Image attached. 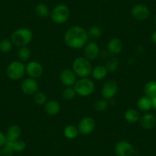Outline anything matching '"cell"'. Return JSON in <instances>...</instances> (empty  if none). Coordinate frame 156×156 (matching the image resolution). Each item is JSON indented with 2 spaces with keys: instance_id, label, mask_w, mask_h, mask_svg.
I'll list each match as a JSON object with an SVG mask.
<instances>
[{
  "instance_id": "obj_23",
  "label": "cell",
  "mask_w": 156,
  "mask_h": 156,
  "mask_svg": "<svg viewBox=\"0 0 156 156\" xmlns=\"http://www.w3.org/2000/svg\"><path fill=\"white\" fill-rule=\"evenodd\" d=\"M63 133H64V137L67 138V139L72 140V139H74L77 137L78 134H79V131H78L77 127L75 126L68 125L64 129Z\"/></svg>"
},
{
  "instance_id": "obj_3",
  "label": "cell",
  "mask_w": 156,
  "mask_h": 156,
  "mask_svg": "<svg viewBox=\"0 0 156 156\" xmlns=\"http://www.w3.org/2000/svg\"><path fill=\"white\" fill-rule=\"evenodd\" d=\"M72 70L76 76L80 78L88 77L92 73V64L85 57H78L72 63Z\"/></svg>"
},
{
  "instance_id": "obj_34",
  "label": "cell",
  "mask_w": 156,
  "mask_h": 156,
  "mask_svg": "<svg viewBox=\"0 0 156 156\" xmlns=\"http://www.w3.org/2000/svg\"><path fill=\"white\" fill-rule=\"evenodd\" d=\"M6 142L7 139L6 136H5V134L2 133V132H0V148H2L6 144Z\"/></svg>"
},
{
  "instance_id": "obj_32",
  "label": "cell",
  "mask_w": 156,
  "mask_h": 156,
  "mask_svg": "<svg viewBox=\"0 0 156 156\" xmlns=\"http://www.w3.org/2000/svg\"><path fill=\"white\" fill-rule=\"evenodd\" d=\"M108 106H109V100H106L103 98L98 100L94 104V109L98 112H103V111L106 110Z\"/></svg>"
},
{
  "instance_id": "obj_8",
  "label": "cell",
  "mask_w": 156,
  "mask_h": 156,
  "mask_svg": "<svg viewBox=\"0 0 156 156\" xmlns=\"http://www.w3.org/2000/svg\"><path fill=\"white\" fill-rule=\"evenodd\" d=\"M119 87L118 83L115 80H108L103 84L101 90V96L106 100H111L115 97L118 93Z\"/></svg>"
},
{
  "instance_id": "obj_12",
  "label": "cell",
  "mask_w": 156,
  "mask_h": 156,
  "mask_svg": "<svg viewBox=\"0 0 156 156\" xmlns=\"http://www.w3.org/2000/svg\"><path fill=\"white\" fill-rule=\"evenodd\" d=\"M84 57L90 61H95L100 55V47L95 41H88L83 48Z\"/></svg>"
},
{
  "instance_id": "obj_37",
  "label": "cell",
  "mask_w": 156,
  "mask_h": 156,
  "mask_svg": "<svg viewBox=\"0 0 156 156\" xmlns=\"http://www.w3.org/2000/svg\"><path fill=\"white\" fill-rule=\"evenodd\" d=\"M154 25H155V26H156V15H155V16H154Z\"/></svg>"
},
{
  "instance_id": "obj_24",
  "label": "cell",
  "mask_w": 156,
  "mask_h": 156,
  "mask_svg": "<svg viewBox=\"0 0 156 156\" xmlns=\"http://www.w3.org/2000/svg\"><path fill=\"white\" fill-rule=\"evenodd\" d=\"M15 152H22L26 148V142L22 139H18L14 142H7L6 144Z\"/></svg>"
},
{
  "instance_id": "obj_7",
  "label": "cell",
  "mask_w": 156,
  "mask_h": 156,
  "mask_svg": "<svg viewBox=\"0 0 156 156\" xmlns=\"http://www.w3.org/2000/svg\"><path fill=\"white\" fill-rule=\"evenodd\" d=\"M76 127L80 134L83 136H88L95 130L96 122L92 117L85 116L80 119Z\"/></svg>"
},
{
  "instance_id": "obj_15",
  "label": "cell",
  "mask_w": 156,
  "mask_h": 156,
  "mask_svg": "<svg viewBox=\"0 0 156 156\" xmlns=\"http://www.w3.org/2000/svg\"><path fill=\"white\" fill-rule=\"evenodd\" d=\"M139 122L144 129H152L156 126V117L152 113L146 112L141 115Z\"/></svg>"
},
{
  "instance_id": "obj_35",
  "label": "cell",
  "mask_w": 156,
  "mask_h": 156,
  "mask_svg": "<svg viewBox=\"0 0 156 156\" xmlns=\"http://www.w3.org/2000/svg\"><path fill=\"white\" fill-rule=\"evenodd\" d=\"M151 40L152 41V43L156 44V30L154 31H153L152 34L151 35Z\"/></svg>"
},
{
  "instance_id": "obj_20",
  "label": "cell",
  "mask_w": 156,
  "mask_h": 156,
  "mask_svg": "<svg viewBox=\"0 0 156 156\" xmlns=\"http://www.w3.org/2000/svg\"><path fill=\"white\" fill-rule=\"evenodd\" d=\"M107 74L108 71L106 70V67L101 65V64L96 66L94 68H93L92 73H91L93 78L97 80H103V79H105L107 76Z\"/></svg>"
},
{
  "instance_id": "obj_13",
  "label": "cell",
  "mask_w": 156,
  "mask_h": 156,
  "mask_svg": "<svg viewBox=\"0 0 156 156\" xmlns=\"http://www.w3.org/2000/svg\"><path fill=\"white\" fill-rule=\"evenodd\" d=\"M60 80L65 87H73L76 81V75L72 69H63L60 73Z\"/></svg>"
},
{
  "instance_id": "obj_25",
  "label": "cell",
  "mask_w": 156,
  "mask_h": 156,
  "mask_svg": "<svg viewBox=\"0 0 156 156\" xmlns=\"http://www.w3.org/2000/svg\"><path fill=\"white\" fill-rule=\"evenodd\" d=\"M18 58H19V61H22V62H25V61H28L30 59L31 55V50L29 49V48H28L27 46H23V47H20L18 50Z\"/></svg>"
},
{
  "instance_id": "obj_38",
  "label": "cell",
  "mask_w": 156,
  "mask_h": 156,
  "mask_svg": "<svg viewBox=\"0 0 156 156\" xmlns=\"http://www.w3.org/2000/svg\"><path fill=\"white\" fill-rule=\"evenodd\" d=\"M0 1H1V0H0Z\"/></svg>"
},
{
  "instance_id": "obj_14",
  "label": "cell",
  "mask_w": 156,
  "mask_h": 156,
  "mask_svg": "<svg viewBox=\"0 0 156 156\" xmlns=\"http://www.w3.org/2000/svg\"><path fill=\"white\" fill-rule=\"evenodd\" d=\"M38 83L33 78L28 77L23 80L21 83V90L26 95L33 96L38 91Z\"/></svg>"
},
{
  "instance_id": "obj_29",
  "label": "cell",
  "mask_w": 156,
  "mask_h": 156,
  "mask_svg": "<svg viewBox=\"0 0 156 156\" xmlns=\"http://www.w3.org/2000/svg\"><path fill=\"white\" fill-rule=\"evenodd\" d=\"M33 101L37 106H43L48 101V97L44 93L37 91L36 94L33 95Z\"/></svg>"
},
{
  "instance_id": "obj_18",
  "label": "cell",
  "mask_w": 156,
  "mask_h": 156,
  "mask_svg": "<svg viewBox=\"0 0 156 156\" xmlns=\"http://www.w3.org/2000/svg\"><path fill=\"white\" fill-rule=\"evenodd\" d=\"M44 111L48 115L51 116L58 115L61 111V104L55 100H51L47 101L44 104Z\"/></svg>"
},
{
  "instance_id": "obj_16",
  "label": "cell",
  "mask_w": 156,
  "mask_h": 156,
  "mask_svg": "<svg viewBox=\"0 0 156 156\" xmlns=\"http://www.w3.org/2000/svg\"><path fill=\"white\" fill-rule=\"evenodd\" d=\"M123 44L121 39L118 37H112L108 41L107 43V50L109 53L112 55H119L122 52Z\"/></svg>"
},
{
  "instance_id": "obj_31",
  "label": "cell",
  "mask_w": 156,
  "mask_h": 156,
  "mask_svg": "<svg viewBox=\"0 0 156 156\" xmlns=\"http://www.w3.org/2000/svg\"><path fill=\"white\" fill-rule=\"evenodd\" d=\"M76 96V93L73 87H65L62 91V97L64 100H70L75 98Z\"/></svg>"
},
{
  "instance_id": "obj_9",
  "label": "cell",
  "mask_w": 156,
  "mask_h": 156,
  "mask_svg": "<svg viewBox=\"0 0 156 156\" xmlns=\"http://www.w3.org/2000/svg\"><path fill=\"white\" fill-rule=\"evenodd\" d=\"M151 12L149 8L144 4H137L135 5L131 9V16L136 20L142 22L149 18Z\"/></svg>"
},
{
  "instance_id": "obj_6",
  "label": "cell",
  "mask_w": 156,
  "mask_h": 156,
  "mask_svg": "<svg viewBox=\"0 0 156 156\" xmlns=\"http://www.w3.org/2000/svg\"><path fill=\"white\" fill-rule=\"evenodd\" d=\"M25 73V65L20 61L10 63L6 68L7 76L12 80H21Z\"/></svg>"
},
{
  "instance_id": "obj_5",
  "label": "cell",
  "mask_w": 156,
  "mask_h": 156,
  "mask_svg": "<svg viewBox=\"0 0 156 156\" xmlns=\"http://www.w3.org/2000/svg\"><path fill=\"white\" fill-rule=\"evenodd\" d=\"M70 12L65 4H58L50 12V18L54 23L63 25L70 18Z\"/></svg>"
},
{
  "instance_id": "obj_27",
  "label": "cell",
  "mask_w": 156,
  "mask_h": 156,
  "mask_svg": "<svg viewBox=\"0 0 156 156\" xmlns=\"http://www.w3.org/2000/svg\"><path fill=\"white\" fill-rule=\"evenodd\" d=\"M87 31L89 38L93 39V40L100 38L102 36V34H103V31H102L101 28L97 26V25H94V26L90 27L89 29Z\"/></svg>"
},
{
  "instance_id": "obj_1",
  "label": "cell",
  "mask_w": 156,
  "mask_h": 156,
  "mask_svg": "<svg viewBox=\"0 0 156 156\" xmlns=\"http://www.w3.org/2000/svg\"><path fill=\"white\" fill-rule=\"evenodd\" d=\"M87 31L82 26L74 25L67 30L64 36V41L66 45L71 49H81L88 42Z\"/></svg>"
},
{
  "instance_id": "obj_33",
  "label": "cell",
  "mask_w": 156,
  "mask_h": 156,
  "mask_svg": "<svg viewBox=\"0 0 156 156\" xmlns=\"http://www.w3.org/2000/svg\"><path fill=\"white\" fill-rule=\"evenodd\" d=\"M14 153L15 151L7 145L0 148V156H13Z\"/></svg>"
},
{
  "instance_id": "obj_17",
  "label": "cell",
  "mask_w": 156,
  "mask_h": 156,
  "mask_svg": "<svg viewBox=\"0 0 156 156\" xmlns=\"http://www.w3.org/2000/svg\"><path fill=\"white\" fill-rule=\"evenodd\" d=\"M22 136V129L18 125H12L7 129L5 133L7 142H14L20 139Z\"/></svg>"
},
{
  "instance_id": "obj_11",
  "label": "cell",
  "mask_w": 156,
  "mask_h": 156,
  "mask_svg": "<svg viewBox=\"0 0 156 156\" xmlns=\"http://www.w3.org/2000/svg\"><path fill=\"white\" fill-rule=\"evenodd\" d=\"M44 72L42 65L37 61H30L25 65V73L28 76L33 79H38L41 77Z\"/></svg>"
},
{
  "instance_id": "obj_22",
  "label": "cell",
  "mask_w": 156,
  "mask_h": 156,
  "mask_svg": "<svg viewBox=\"0 0 156 156\" xmlns=\"http://www.w3.org/2000/svg\"><path fill=\"white\" fill-rule=\"evenodd\" d=\"M34 12L37 17L41 19H46L50 16V10L48 6L44 3H38L34 9Z\"/></svg>"
},
{
  "instance_id": "obj_26",
  "label": "cell",
  "mask_w": 156,
  "mask_h": 156,
  "mask_svg": "<svg viewBox=\"0 0 156 156\" xmlns=\"http://www.w3.org/2000/svg\"><path fill=\"white\" fill-rule=\"evenodd\" d=\"M144 93L147 97L152 98L153 97L156 96V81L155 80H151L148 83H145L144 87Z\"/></svg>"
},
{
  "instance_id": "obj_30",
  "label": "cell",
  "mask_w": 156,
  "mask_h": 156,
  "mask_svg": "<svg viewBox=\"0 0 156 156\" xmlns=\"http://www.w3.org/2000/svg\"><path fill=\"white\" fill-rule=\"evenodd\" d=\"M12 46L13 44L10 39H2V41H0V51L4 54L9 53L12 49Z\"/></svg>"
},
{
  "instance_id": "obj_4",
  "label": "cell",
  "mask_w": 156,
  "mask_h": 156,
  "mask_svg": "<svg viewBox=\"0 0 156 156\" xmlns=\"http://www.w3.org/2000/svg\"><path fill=\"white\" fill-rule=\"evenodd\" d=\"M76 95L82 97H87L90 96L95 90V84L91 79L88 77L79 78L76 80L73 86Z\"/></svg>"
},
{
  "instance_id": "obj_2",
  "label": "cell",
  "mask_w": 156,
  "mask_h": 156,
  "mask_svg": "<svg viewBox=\"0 0 156 156\" xmlns=\"http://www.w3.org/2000/svg\"><path fill=\"white\" fill-rule=\"evenodd\" d=\"M33 39V33L28 28H19L15 30L11 34V38L12 44L17 47L27 46L31 42Z\"/></svg>"
},
{
  "instance_id": "obj_36",
  "label": "cell",
  "mask_w": 156,
  "mask_h": 156,
  "mask_svg": "<svg viewBox=\"0 0 156 156\" xmlns=\"http://www.w3.org/2000/svg\"><path fill=\"white\" fill-rule=\"evenodd\" d=\"M151 103H152V108L156 110V96L151 98Z\"/></svg>"
},
{
  "instance_id": "obj_10",
  "label": "cell",
  "mask_w": 156,
  "mask_h": 156,
  "mask_svg": "<svg viewBox=\"0 0 156 156\" xmlns=\"http://www.w3.org/2000/svg\"><path fill=\"white\" fill-rule=\"evenodd\" d=\"M114 151L117 156H133L135 154V148L127 141H119L114 146Z\"/></svg>"
},
{
  "instance_id": "obj_28",
  "label": "cell",
  "mask_w": 156,
  "mask_h": 156,
  "mask_svg": "<svg viewBox=\"0 0 156 156\" xmlns=\"http://www.w3.org/2000/svg\"><path fill=\"white\" fill-rule=\"evenodd\" d=\"M105 67H106L108 73H114L116 71L118 67H119V61L116 58H114V57L109 58L106 61Z\"/></svg>"
},
{
  "instance_id": "obj_19",
  "label": "cell",
  "mask_w": 156,
  "mask_h": 156,
  "mask_svg": "<svg viewBox=\"0 0 156 156\" xmlns=\"http://www.w3.org/2000/svg\"><path fill=\"white\" fill-rule=\"evenodd\" d=\"M137 108L139 110L142 112H148L152 109V103H151V98L147 97V96H143L140 97L138 100L137 103H136Z\"/></svg>"
},
{
  "instance_id": "obj_21",
  "label": "cell",
  "mask_w": 156,
  "mask_h": 156,
  "mask_svg": "<svg viewBox=\"0 0 156 156\" xmlns=\"http://www.w3.org/2000/svg\"><path fill=\"white\" fill-rule=\"evenodd\" d=\"M140 116L141 115L139 111L136 109H133V108L128 109L124 113V118H125L126 121L129 123L138 122L140 119Z\"/></svg>"
}]
</instances>
